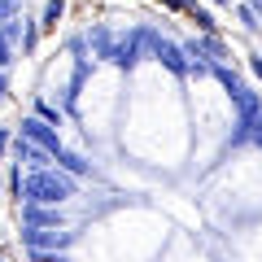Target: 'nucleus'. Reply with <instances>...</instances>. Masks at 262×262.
<instances>
[{"instance_id": "nucleus-1", "label": "nucleus", "mask_w": 262, "mask_h": 262, "mask_svg": "<svg viewBox=\"0 0 262 262\" xmlns=\"http://www.w3.org/2000/svg\"><path fill=\"white\" fill-rule=\"evenodd\" d=\"M35 201H61V196H70V184L66 179H53V175H39V179H31V188H27Z\"/></svg>"}]
</instances>
